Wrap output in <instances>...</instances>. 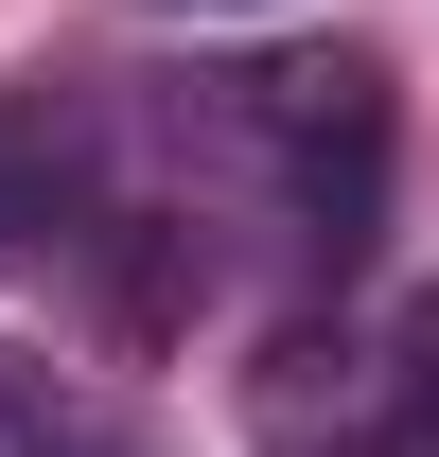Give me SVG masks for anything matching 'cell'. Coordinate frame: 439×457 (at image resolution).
I'll list each match as a JSON object with an SVG mask.
<instances>
[{
  "label": "cell",
  "instance_id": "obj_1",
  "mask_svg": "<svg viewBox=\"0 0 439 457\" xmlns=\"http://www.w3.org/2000/svg\"><path fill=\"white\" fill-rule=\"evenodd\" d=\"M88 228H123V194H106V106H70V88L0 106V264H54V246H88Z\"/></svg>",
  "mask_w": 439,
  "mask_h": 457
},
{
  "label": "cell",
  "instance_id": "obj_2",
  "mask_svg": "<svg viewBox=\"0 0 439 457\" xmlns=\"http://www.w3.org/2000/svg\"><path fill=\"white\" fill-rule=\"evenodd\" d=\"M106 422H88V387H70L54 352H0V457H88Z\"/></svg>",
  "mask_w": 439,
  "mask_h": 457
},
{
  "label": "cell",
  "instance_id": "obj_3",
  "mask_svg": "<svg viewBox=\"0 0 439 457\" xmlns=\"http://www.w3.org/2000/svg\"><path fill=\"white\" fill-rule=\"evenodd\" d=\"M386 457H439V299L404 317V352H386Z\"/></svg>",
  "mask_w": 439,
  "mask_h": 457
},
{
  "label": "cell",
  "instance_id": "obj_4",
  "mask_svg": "<svg viewBox=\"0 0 439 457\" xmlns=\"http://www.w3.org/2000/svg\"><path fill=\"white\" fill-rule=\"evenodd\" d=\"M159 18H281V0H159Z\"/></svg>",
  "mask_w": 439,
  "mask_h": 457
},
{
  "label": "cell",
  "instance_id": "obj_5",
  "mask_svg": "<svg viewBox=\"0 0 439 457\" xmlns=\"http://www.w3.org/2000/svg\"><path fill=\"white\" fill-rule=\"evenodd\" d=\"M88 457H159V440H123V422H106V440H88Z\"/></svg>",
  "mask_w": 439,
  "mask_h": 457
},
{
  "label": "cell",
  "instance_id": "obj_6",
  "mask_svg": "<svg viewBox=\"0 0 439 457\" xmlns=\"http://www.w3.org/2000/svg\"><path fill=\"white\" fill-rule=\"evenodd\" d=\"M352 457H386V440H352Z\"/></svg>",
  "mask_w": 439,
  "mask_h": 457
}]
</instances>
